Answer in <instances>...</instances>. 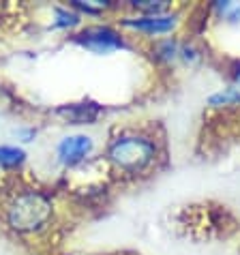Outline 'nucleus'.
<instances>
[{
    "mask_svg": "<svg viewBox=\"0 0 240 255\" xmlns=\"http://www.w3.org/2000/svg\"><path fill=\"white\" fill-rule=\"evenodd\" d=\"M54 204L41 191H22L6 206V223L13 230L32 234L43 230L52 221Z\"/></svg>",
    "mask_w": 240,
    "mask_h": 255,
    "instance_id": "f257e3e1",
    "label": "nucleus"
},
{
    "mask_svg": "<svg viewBox=\"0 0 240 255\" xmlns=\"http://www.w3.org/2000/svg\"><path fill=\"white\" fill-rule=\"evenodd\" d=\"M110 161L122 172H142L157 159V146L144 135H120L110 144Z\"/></svg>",
    "mask_w": 240,
    "mask_h": 255,
    "instance_id": "f03ea898",
    "label": "nucleus"
},
{
    "mask_svg": "<svg viewBox=\"0 0 240 255\" xmlns=\"http://www.w3.org/2000/svg\"><path fill=\"white\" fill-rule=\"evenodd\" d=\"M75 43H80L82 47H86L93 54H112L116 49L124 47V41L120 37V32H116L110 26H88L82 32L75 34Z\"/></svg>",
    "mask_w": 240,
    "mask_h": 255,
    "instance_id": "7ed1b4c3",
    "label": "nucleus"
},
{
    "mask_svg": "<svg viewBox=\"0 0 240 255\" xmlns=\"http://www.w3.org/2000/svg\"><path fill=\"white\" fill-rule=\"evenodd\" d=\"M93 148H95L93 137L84 135V133H75V135H67L58 141L56 157H58L60 163H65V165H75V163L86 159L93 152Z\"/></svg>",
    "mask_w": 240,
    "mask_h": 255,
    "instance_id": "20e7f679",
    "label": "nucleus"
},
{
    "mask_svg": "<svg viewBox=\"0 0 240 255\" xmlns=\"http://www.w3.org/2000/svg\"><path fill=\"white\" fill-rule=\"evenodd\" d=\"M178 19L172 13H152V15H137V17H126L122 19V26L131 28V30L144 32V34H165L172 32Z\"/></svg>",
    "mask_w": 240,
    "mask_h": 255,
    "instance_id": "39448f33",
    "label": "nucleus"
},
{
    "mask_svg": "<svg viewBox=\"0 0 240 255\" xmlns=\"http://www.w3.org/2000/svg\"><path fill=\"white\" fill-rule=\"evenodd\" d=\"M26 161V152L17 146H0V167H19Z\"/></svg>",
    "mask_w": 240,
    "mask_h": 255,
    "instance_id": "423d86ee",
    "label": "nucleus"
},
{
    "mask_svg": "<svg viewBox=\"0 0 240 255\" xmlns=\"http://www.w3.org/2000/svg\"><path fill=\"white\" fill-rule=\"evenodd\" d=\"M208 103H210V105H215V108H221V105H234V103H240V90H238V88H223V90H219V93L210 95Z\"/></svg>",
    "mask_w": 240,
    "mask_h": 255,
    "instance_id": "0eeeda50",
    "label": "nucleus"
},
{
    "mask_svg": "<svg viewBox=\"0 0 240 255\" xmlns=\"http://www.w3.org/2000/svg\"><path fill=\"white\" fill-rule=\"evenodd\" d=\"M80 24V15L75 11L69 9H56V19H54V28H71Z\"/></svg>",
    "mask_w": 240,
    "mask_h": 255,
    "instance_id": "6e6552de",
    "label": "nucleus"
},
{
    "mask_svg": "<svg viewBox=\"0 0 240 255\" xmlns=\"http://www.w3.org/2000/svg\"><path fill=\"white\" fill-rule=\"evenodd\" d=\"M17 135L22 137V141H30L34 135H37V131H34V129H22V131L17 133Z\"/></svg>",
    "mask_w": 240,
    "mask_h": 255,
    "instance_id": "1a4fd4ad",
    "label": "nucleus"
},
{
    "mask_svg": "<svg viewBox=\"0 0 240 255\" xmlns=\"http://www.w3.org/2000/svg\"><path fill=\"white\" fill-rule=\"evenodd\" d=\"M234 84H236V88L240 90V65H238L236 71H234Z\"/></svg>",
    "mask_w": 240,
    "mask_h": 255,
    "instance_id": "9d476101",
    "label": "nucleus"
}]
</instances>
